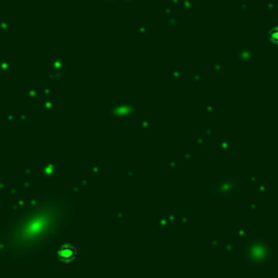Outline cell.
<instances>
[{
	"instance_id": "6da1fadb",
	"label": "cell",
	"mask_w": 278,
	"mask_h": 278,
	"mask_svg": "<svg viewBox=\"0 0 278 278\" xmlns=\"http://www.w3.org/2000/svg\"><path fill=\"white\" fill-rule=\"evenodd\" d=\"M77 257V250L76 247L72 244V243H61L60 246H58L57 251H56V258H57V261L60 262V263H72V262L76 259Z\"/></svg>"
},
{
	"instance_id": "7a4b0ae2",
	"label": "cell",
	"mask_w": 278,
	"mask_h": 278,
	"mask_svg": "<svg viewBox=\"0 0 278 278\" xmlns=\"http://www.w3.org/2000/svg\"><path fill=\"white\" fill-rule=\"evenodd\" d=\"M267 38L271 43L278 45V26H273L267 31Z\"/></svg>"
}]
</instances>
